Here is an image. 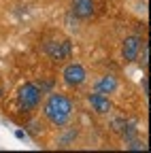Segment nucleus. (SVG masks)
<instances>
[{
	"instance_id": "nucleus-2",
	"label": "nucleus",
	"mask_w": 151,
	"mask_h": 153,
	"mask_svg": "<svg viewBox=\"0 0 151 153\" xmlns=\"http://www.w3.org/2000/svg\"><path fill=\"white\" fill-rule=\"evenodd\" d=\"M41 96H43V89L36 83H24L17 91V102H19L22 111H34L41 104Z\"/></svg>"
},
{
	"instance_id": "nucleus-6",
	"label": "nucleus",
	"mask_w": 151,
	"mask_h": 153,
	"mask_svg": "<svg viewBox=\"0 0 151 153\" xmlns=\"http://www.w3.org/2000/svg\"><path fill=\"white\" fill-rule=\"evenodd\" d=\"M70 11L72 15L81 19V22H85V19H91L94 13H96V2L94 0H70Z\"/></svg>"
},
{
	"instance_id": "nucleus-3",
	"label": "nucleus",
	"mask_w": 151,
	"mask_h": 153,
	"mask_svg": "<svg viewBox=\"0 0 151 153\" xmlns=\"http://www.w3.org/2000/svg\"><path fill=\"white\" fill-rule=\"evenodd\" d=\"M62 81L68 85V87H81L85 81H87V70L83 64L79 62H70L64 66L62 70Z\"/></svg>"
},
{
	"instance_id": "nucleus-8",
	"label": "nucleus",
	"mask_w": 151,
	"mask_h": 153,
	"mask_svg": "<svg viewBox=\"0 0 151 153\" xmlns=\"http://www.w3.org/2000/svg\"><path fill=\"white\" fill-rule=\"evenodd\" d=\"M87 102H89V106L96 111L98 115H106V113H111V108H113L109 96H102V94H98V91L89 94V96H87Z\"/></svg>"
},
{
	"instance_id": "nucleus-1",
	"label": "nucleus",
	"mask_w": 151,
	"mask_h": 153,
	"mask_svg": "<svg viewBox=\"0 0 151 153\" xmlns=\"http://www.w3.org/2000/svg\"><path fill=\"white\" fill-rule=\"evenodd\" d=\"M72 102H70V98L68 96H64V94H58V91H51L49 96H47V100H45V104H43V115H45V119L51 123V126H55V128H64L68 121H70V117H72Z\"/></svg>"
},
{
	"instance_id": "nucleus-10",
	"label": "nucleus",
	"mask_w": 151,
	"mask_h": 153,
	"mask_svg": "<svg viewBox=\"0 0 151 153\" xmlns=\"http://www.w3.org/2000/svg\"><path fill=\"white\" fill-rule=\"evenodd\" d=\"M2 94H4V89H2V87H0V98H2Z\"/></svg>"
},
{
	"instance_id": "nucleus-4",
	"label": "nucleus",
	"mask_w": 151,
	"mask_h": 153,
	"mask_svg": "<svg viewBox=\"0 0 151 153\" xmlns=\"http://www.w3.org/2000/svg\"><path fill=\"white\" fill-rule=\"evenodd\" d=\"M43 51L51 57L53 62H62V60H68L72 55V47H70V41H47L43 45Z\"/></svg>"
},
{
	"instance_id": "nucleus-9",
	"label": "nucleus",
	"mask_w": 151,
	"mask_h": 153,
	"mask_svg": "<svg viewBox=\"0 0 151 153\" xmlns=\"http://www.w3.org/2000/svg\"><path fill=\"white\" fill-rule=\"evenodd\" d=\"M149 45H147V41H143V45H141V51H138V55H136V62L141 64V68H147V64H149Z\"/></svg>"
},
{
	"instance_id": "nucleus-7",
	"label": "nucleus",
	"mask_w": 151,
	"mask_h": 153,
	"mask_svg": "<svg viewBox=\"0 0 151 153\" xmlns=\"http://www.w3.org/2000/svg\"><path fill=\"white\" fill-rule=\"evenodd\" d=\"M119 87V81H117V76H113V74H102L100 79L94 83V91H98L102 96H111V94H115Z\"/></svg>"
},
{
	"instance_id": "nucleus-5",
	"label": "nucleus",
	"mask_w": 151,
	"mask_h": 153,
	"mask_svg": "<svg viewBox=\"0 0 151 153\" xmlns=\"http://www.w3.org/2000/svg\"><path fill=\"white\" fill-rule=\"evenodd\" d=\"M141 45H143V38L136 36V34H130L121 41V57L123 62L130 64V62H136V55L141 51Z\"/></svg>"
}]
</instances>
